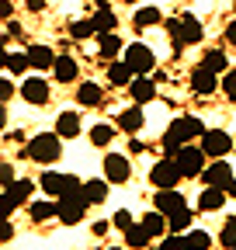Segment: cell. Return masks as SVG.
Here are the masks:
<instances>
[{
  "label": "cell",
  "instance_id": "obj_1",
  "mask_svg": "<svg viewBox=\"0 0 236 250\" xmlns=\"http://www.w3.org/2000/svg\"><path fill=\"white\" fill-rule=\"evenodd\" d=\"M209 129L201 125V118H195V115H184V118H177L170 129H167V136H163V153L167 156H177V149L181 146H188L195 136H205Z\"/></svg>",
  "mask_w": 236,
  "mask_h": 250
},
{
  "label": "cell",
  "instance_id": "obj_2",
  "mask_svg": "<svg viewBox=\"0 0 236 250\" xmlns=\"http://www.w3.org/2000/svg\"><path fill=\"white\" fill-rule=\"evenodd\" d=\"M59 139L63 136H49V132H42V136H35L32 143H28V156H32V160H39V164H56L59 156H63V146H59Z\"/></svg>",
  "mask_w": 236,
  "mask_h": 250
},
{
  "label": "cell",
  "instance_id": "obj_3",
  "mask_svg": "<svg viewBox=\"0 0 236 250\" xmlns=\"http://www.w3.org/2000/svg\"><path fill=\"white\" fill-rule=\"evenodd\" d=\"M174 164L181 167V174H184V177H198V174L205 170V149L188 143V146H181V149H177Z\"/></svg>",
  "mask_w": 236,
  "mask_h": 250
},
{
  "label": "cell",
  "instance_id": "obj_4",
  "mask_svg": "<svg viewBox=\"0 0 236 250\" xmlns=\"http://www.w3.org/2000/svg\"><path fill=\"white\" fill-rule=\"evenodd\" d=\"M87 202L83 198V191L80 195H66V198H59V223H66V226H77L80 219L87 215Z\"/></svg>",
  "mask_w": 236,
  "mask_h": 250
},
{
  "label": "cell",
  "instance_id": "obj_5",
  "mask_svg": "<svg viewBox=\"0 0 236 250\" xmlns=\"http://www.w3.org/2000/svg\"><path fill=\"white\" fill-rule=\"evenodd\" d=\"M184 174H181V167L174 164V156H167V160H160L153 170H150V181L157 184V191H167V188H174L177 181H181Z\"/></svg>",
  "mask_w": 236,
  "mask_h": 250
},
{
  "label": "cell",
  "instance_id": "obj_6",
  "mask_svg": "<svg viewBox=\"0 0 236 250\" xmlns=\"http://www.w3.org/2000/svg\"><path fill=\"white\" fill-rule=\"evenodd\" d=\"M201 149H205V156H212V160H226V153L233 149V139L222 129H209L201 136Z\"/></svg>",
  "mask_w": 236,
  "mask_h": 250
},
{
  "label": "cell",
  "instance_id": "obj_7",
  "mask_svg": "<svg viewBox=\"0 0 236 250\" xmlns=\"http://www.w3.org/2000/svg\"><path fill=\"white\" fill-rule=\"evenodd\" d=\"M125 62L136 70V77H142V73L153 70V52L146 49L142 42H132V45H125Z\"/></svg>",
  "mask_w": 236,
  "mask_h": 250
},
{
  "label": "cell",
  "instance_id": "obj_8",
  "mask_svg": "<svg viewBox=\"0 0 236 250\" xmlns=\"http://www.w3.org/2000/svg\"><path fill=\"white\" fill-rule=\"evenodd\" d=\"M32 188H35V184H32V181H24V177H21V181H11V184L4 188V212L11 215L21 202L32 198Z\"/></svg>",
  "mask_w": 236,
  "mask_h": 250
},
{
  "label": "cell",
  "instance_id": "obj_9",
  "mask_svg": "<svg viewBox=\"0 0 236 250\" xmlns=\"http://www.w3.org/2000/svg\"><path fill=\"white\" fill-rule=\"evenodd\" d=\"M201 181H205V188H229L236 177H233V167L226 160H212V167L201 170Z\"/></svg>",
  "mask_w": 236,
  "mask_h": 250
},
{
  "label": "cell",
  "instance_id": "obj_10",
  "mask_svg": "<svg viewBox=\"0 0 236 250\" xmlns=\"http://www.w3.org/2000/svg\"><path fill=\"white\" fill-rule=\"evenodd\" d=\"M21 98H24L28 104H45V101H49V83H45L42 77H28V80L21 83Z\"/></svg>",
  "mask_w": 236,
  "mask_h": 250
},
{
  "label": "cell",
  "instance_id": "obj_11",
  "mask_svg": "<svg viewBox=\"0 0 236 250\" xmlns=\"http://www.w3.org/2000/svg\"><path fill=\"white\" fill-rule=\"evenodd\" d=\"M104 177L115 181V184L129 181V156H122V153H108V156H104Z\"/></svg>",
  "mask_w": 236,
  "mask_h": 250
},
{
  "label": "cell",
  "instance_id": "obj_12",
  "mask_svg": "<svg viewBox=\"0 0 236 250\" xmlns=\"http://www.w3.org/2000/svg\"><path fill=\"white\" fill-rule=\"evenodd\" d=\"M216 83H219V80H216V70H209L205 62L191 70V87H195V94H212Z\"/></svg>",
  "mask_w": 236,
  "mask_h": 250
},
{
  "label": "cell",
  "instance_id": "obj_13",
  "mask_svg": "<svg viewBox=\"0 0 236 250\" xmlns=\"http://www.w3.org/2000/svg\"><path fill=\"white\" fill-rule=\"evenodd\" d=\"M157 212H163V215H174V212H181V208H188L184 205V198H181V191H174V188H167V191H157Z\"/></svg>",
  "mask_w": 236,
  "mask_h": 250
},
{
  "label": "cell",
  "instance_id": "obj_14",
  "mask_svg": "<svg viewBox=\"0 0 236 250\" xmlns=\"http://www.w3.org/2000/svg\"><path fill=\"white\" fill-rule=\"evenodd\" d=\"M226 195H229L226 188H205L201 198H198V208H201V212H216V208H222Z\"/></svg>",
  "mask_w": 236,
  "mask_h": 250
},
{
  "label": "cell",
  "instance_id": "obj_15",
  "mask_svg": "<svg viewBox=\"0 0 236 250\" xmlns=\"http://www.w3.org/2000/svg\"><path fill=\"white\" fill-rule=\"evenodd\" d=\"M28 59H32V70H49L56 66V52L49 45H32L28 49Z\"/></svg>",
  "mask_w": 236,
  "mask_h": 250
},
{
  "label": "cell",
  "instance_id": "obj_16",
  "mask_svg": "<svg viewBox=\"0 0 236 250\" xmlns=\"http://www.w3.org/2000/svg\"><path fill=\"white\" fill-rule=\"evenodd\" d=\"M80 132V115L77 111H63L56 122V136H63V139H73Z\"/></svg>",
  "mask_w": 236,
  "mask_h": 250
},
{
  "label": "cell",
  "instance_id": "obj_17",
  "mask_svg": "<svg viewBox=\"0 0 236 250\" xmlns=\"http://www.w3.org/2000/svg\"><path fill=\"white\" fill-rule=\"evenodd\" d=\"M108 80L115 87H129L136 80V70L129 66V62H111V66H108Z\"/></svg>",
  "mask_w": 236,
  "mask_h": 250
},
{
  "label": "cell",
  "instance_id": "obj_18",
  "mask_svg": "<svg viewBox=\"0 0 236 250\" xmlns=\"http://www.w3.org/2000/svg\"><path fill=\"white\" fill-rule=\"evenodd\" d=\"M129 90H132V101H136V104H146V101H153V94H157L153 80H146V77H136V80L129 83Z\"/></svg>",
  "mask_w": 236,
  "mask_h": 250
},
{
  "label": "cell",
  "instance_id": "obj_19",
  "mask_svg": "<svg viewBox=\"0 0 236 250\" xmlns=\"http://www.w3.org/2000/svg\"><path fill=\"white\" fill-rule=\"evenodd\" d=\"M118 125H122V129L132 136V132H139L142 125H146V118H142V108L136 104V108H125L122 115H118Z\"/></svg>",
  "mask_w": 236,
  "mask_h": 250
},
{
  "label": "cell",
  "instance_id": "obj_20",
  "mask_svg": "<svg viewBox=\"0 0 236 250\" xmlns=\"http://www.w3.org/2000/svg\"><path fill=\"white\" fill-rule=\"evenodd\" d=\"M142 226H146V233H150V236H163V233L170 229V219H167L163 212H150V215H142Z\"/></svg>",
  "mask_w": 236,
  "mask_h": 250
},
{
  "label": "cell",
  "instance_id": "obj_21",
  "mask_svg": "<svg viewBox=\"0 0 236 250\" xmlns=\"http://www.w3.org/2000/svg\"><path fill=\"white\" fill-rule=\"evenodd\" d=\"M181 39H184V45L201 42V24H198L195 14H184V18H181Z\"/></svg>",
  "mask_w": 236,
  "mask_h": 250
},
{
  "label": "cell",
  "instance_id": "obj_22",
  "mask_svg": "<svg viewBox=\"0 0 236 250\" xmlns=\"http://www.w3.org/2000/svg\"><path fill=\"white\" fill-rule=\"evenodd\" d=\"M39 184H42V191L45 195H63V184H66V174H56V170H45L42 177H39Z\"/></svg>",
  "mask_w": 236,
  "mask_h": 250
},
{
  "label": "cell",
  "instance_id": "obj_23",
  "mask_svg": "<svg viewBox=\"0 0 236 250\" xmlns=\"http://www.w3.org/2000/svg\"><path fill=\"white\" fill-rule=\"evenodd\" d=\"M52 70H56V80H59V83H73V80H77V62H73L70 56H59Z\"/></svg>",
  "mask_w": 236,
  "mask_h": 250
},
{
  "label": "cell",
  "instance_id": "obj_24",
  "mask_svg": "<svg viewBox=\"0 0 236 250\" xmlns=\"http://www.w3.org/2000/svg\"><path fill=\"white\" fill-rule=\"evenodd\" d=\"M83 198L91 202V205L104 202V198H108V177H104V181H83Z\"/></svg>",
  "mask_w": 236,
  "mask_h": 250
},
{
  "label": "cell",
  "instance_id": "obj_25",
  "mask_svg": "<svg viewBox=\"0 0 236 250\" xmlns=\"http://www.w3.org/2000/svg\"><path fill=\"white\" fill-rule=\"evenodd\" d=\"M98 49H101V56H104V59H115L125 45H122V39H118L115 31H108V35H98Z\"/></svg>",
  "mask_w": 236,
  "mask_h": 250
},
{
  "label": "cell",
  "instance_id": "obj_26",
  "mask_svg": "<svg viewBox=\"0 0 236 250\" xmlns=\"http://www.w3.org/2000/svg\"><path fill=\"white\" fill-rule=\"evenodd\" d=\"M150 233H146V226L139 223V226H132V229H125V243L129 247H136V250H150Z\"/></svg>",
  "mask_w": 236,
  "mask_h": 250
},
{
  "label": "cell",
  "instance_id": "obj_27",
  "mask_svg": "<svg viewBox=\"0 0 236 250\" xmlns=\"http://www.w3.org/2000/svg\"><path fill=\"white\" fill-rule=\"evenodd\" d=\"M32 219L35 223H45V219H59V202H35L32 205Z\"/></svg>",
  "mask_w": 236,
  "mask_h": 250
},
{
  "label": "cell",
  "instance_id": "obj_28",
  "mask_svg": "<svg viewBox=\"0 0 236 250\" xmlns=\"http://www.w3.org/2000/svg\"><path fill=\"white\" fill-rule=\"evenodd\" d=\"M77 98H80V104H87V108H98L104 94H101V87H98V83H80Z\"/></svg>",
  "mask_w": 236,
  "mask_h": 250
},
{
  "label": "cell",
  "instance_id": "obj_29",
  "mask_svg": "<svg viewBox=\"0 0 236 250\" xmlns=\"http://www.w3.org/2000/svg\"><path fill=\"white\" fill-rule=\"evenodd\" d=\"M170 219V233H188L191 229V208H181V212H174V215H167Z\"/></svg>",
  "mask_w": 236,
  "mask_h": 250
},
{
  "label": "cell",
  "instance_id": "obj_30",
  "mask_svg": "<svg viewBox=\"0 0 236 250\" xmlns=\"http://www.w3.org/2000/svg\"><path fill=\"white\" fill-rule=\"evenodd\" d=\"M4 66H7V73H24L32 66V59H28V52H11V56H4Z\"/></svg>",
  "mask_w": 236,
  "mask_h": 250
},
{
  "label": "cell",
  "instance_id": "obj_31",
  "mask_svg": "<svg viewBox=\"0 0 236 250\" xmlns=\"http://www.w3.org/2000/svg\"><path fill=\"white\" fill-rule=\"evenodd\" d=\"M91 21H94V28H98V35H108V31H115V14H111L104 4H101V11H98Z\"/></svg>",
  "mask_w": 236,
  "mask_h": 250
},
{
  "label": "cell",
  "instance_id": "obj_32",
  "mask_svg": "<svg viewBox=\"0 0 236 250\" xmlns=\"http://www.w3.org/2000/svg\"><path fill=\"white\" fill-rule=\"evenodd\" d=\"M188 247H191V250H209V247H212V236L205 233V229H191V233H188Z\"/></svg>",
  "mask_w": 236,
  "mask_h": 250
},
{
  "label": "cell",
  "instance_id": "obj_33",
  "mask_svg": "<svg viewBox=\"0 0 236 250\" xmlns=\"http://www.w3.org/2000/svg\"><path fill=\"white\" fill-rule=\"evenodd\" d=\"M205 66H209V70H216V73L229 70V62H226V52H219V49H212V52H205Z\"/></svg>",
  "mask_w": 236,
  "mask_h": 250
},
{
  "label": "cell",
  "instance_id": "obj_34",
  "mask_svg": "<svg viewBox=\"0 0 236 250\" xmlns=\"http://www.w3.org/2000/svg\"><path fill=\"white\" fill-rule=\"evenodd\" d=\"M219 243H222L226 250H236V219H226V226H222V233H219Z\"/></svg>",
  "mask_w": 236,
  "mask_h": 250
},
{
  "label": "cell",
  "instance_id": "obj_35",
  "mask_svg": "<svg viewBox=\"0 0 236 250\" xmlns=\"http://www.w3.org/2000/svg\"><path fill=\"white\" fill-rule=\"evenodd\" d=\"M160 18H163V14H160L157 7H142V11L136 14V24H139V28H150V24H160Z\"/></svg>",
  "mask_w": 236,
  "mask_h": 250
},
{
  "label": "cell",
  "instance_id": "obj_36",
  "mask_svg": "<svg viewBox=\"0 0 236 250\" xmlns=\"http://www.w3.org/2000/svg\"><path fill=\"white\" fill-rule=\"evenodd\" d=\"M111 136H115V129L101 122V125H94V132H91V143H94V146H108V143H111Z\"/></svg>",
  "mask_w": 236,
  "mask_h": 250
},
{
  "label": "cell",
  "instance_id": "obj_37",
  "mask_svg": "<svg viewBox=\"0 0 236 250\" xmlns=\"http://www.w3.org/2000/svg\"><path fill=\"white\" fill-rule=\"evenodd\" d=\"M94 31H98L94 21H73V24H70V35H73V39H91Z\"/></svg>",
  "mask_w": 236,
  "mask_h": 250
},
{
  "label": "cell",
  "instance_id": "obj_38",
  "mask_svg": "<svg viewBox=\"0 0 236 250\" xmlns=\"http://www.w3.org/2000/svg\"><path fill=\"white\" fill-rule=\"evenodd\" d=\"M160 250H191V247H188V236H163Z\"/></svg>",
  "mask_w": 236,
  "mask_h": 250
},
{
  "label": "cell",
  "instance_id": "obj_39",
  "mask_svg": "<svg viewBox=\"0 0 236 250\" xmlns=\"http://www.w3.org/2000/svg\"><path fill=\"white\" fill-rule=\"evenodd\" d=\"M222 94H226V98H236V70H226V77H222Z\"/></svg>",
  "mask_w": 236,
  "mask_h": 250
},
{
  "label": "cell",
  "instance_id": "obj_40",
  "mask_svg": "<svg viewBox=\"0 0 236 250\" xmlns=\"http://www.w3.org/2000/svg\"><path fill=\"white\" fill-rule=\"evenodd\" d=\"M115 226H118V229H132V226H136V223H132V212H129V208L115 212Z\"/></svg>",
  "mask_w": 236,
  "mask_h": 250
},
{
  "label": "cell",
  "instance_id": "obj_41",
  "mask_svg": "<svg viewBox=\"0 0 236 250\" xmlns=\"http://www.w3.org/2000/svg\"><path fill=\"white\" fill-rule=\"evenodd\" d=\"M108 229H111V223H108V219H101V223H94V236H108Z\"/></svg>",
  "mask_w": 236,
  "mask_h": 250
},
{
  "label": "cell",
  "instance_id": "obj_42",
  "mask_svg": "<svg viewBox=\"0 0 236 250\" xmlns=\"http://www.w3.org/2000/svg\"><path fill=\"white\" fill-rule=\"evenodd\" d=\"M7 39H24V31H21V24H11V28H7Z\"/></svg>",
  "mask_w": 236,
  "mask_h": 250
},
{
  "label": "cell",
  "instance_id": "obj_43",
  "mask_svg": "<svg viewBox=\"0 0 236 250\" xmlns=\"http://www.w3.org/2000/svg\"><path fill=\"white\" fill-rule=\"evenodd\" d=\"M226 39L236 45V21H229V24H226Z\"/></svg>",
  "mask_w": 236,
  "mask_h": 250
},
{
  "label": "cell",
  "instance_id": "obj_44",
  "mask_svg": "<svg viewBox=\"0 0 236 250\" xmlns=\"http://www.w3.org/2000/svg\"><path fill=\"white\" fill-rule=\"evenodd\" d=\"M0 94H4V101L11 98V94H14V87H11V80H4V83H0Z\"/></svg>",
  "mask_w": 236,
  "mask_h": 250
},
{
  "label": "cell",
  "instance_id": "obj_45",
  "mask_svg": "<svg viewBox=\"0 0 236 250\" xmlns=\"http://www.w3.org/2000/svg\"><path fill=\"white\" fill-rule=\"evenodd\" d=\"M28 11H45V0H28Z\"/></svg>",
  "mask_w": 236,
  "mask_h": 250
},
{
  "label": "cell",
  "instance_id": "obj_46",
  "mask_svg": "<svg viewBox=\"0 0 236 250\" xmlns=\"http://www.w3.org/2000/svg\"><path fill=\"white\" fill-rule=\"evenodd\" d=\"M11 236H14V226H11V223H4V236H0V240H4V243H7Z\"/></svg>",
  "mask_w": 236,
  "mask_h": 250
},
{
  "label": "cell",
  "instance_id": "obj_47",
  "mask_svg": "<svg viewBox=\"0 0 236 250\" xmlns=\"http://www.w3.org/2000/svg\"><path fill=\"white\" fill-rule=\"evenodd\" d=\"M226 191H229V195H233V198H236V181H233V184H229V188H226Z\"/></svg>",
  "mask_w": 236,
  "mask_h": 250
},
{
  "label": "cell",
  "instance_id": "obj_48",
  "mask_svg": "<svg viewBox=\"0 0 236 250\" xmlns=\"http://www.w3.org/2000/svg\"><path fill=\"white\" fill-rule=\"evenodd\" d=\"M125 4H136V0H125Z\"/></svg>",
  "mask_w": 236,
  "mask_h": 250
},
{
  "label": "cell",
  "instance_id": "obj_49",
  "mask_svg": "<svg viewBox=\"0 0 236 250\" xmlns=\"http://www.w3.org/2000/svg\"><path fill=\"white\" fill-rule=\"evenodd\" d=\"M233 11H236V0H233Z\"/></svg>",
  "mask_w": 236,
  "mask_h": 250
},
{
  "label": "cell",
  "instance_id": "obj_50",
  "mask_svg": "<svg viewBox=\"0 0 236 250\" xmlns=\"http://www.w3.org/2000/svg\"><path fill=\"white\" fill-rule=\"evenodd\" d=\"M111 250H122V247H111Z\"/></svg>",
  "mask_w": 236,
  "mask_h": 250
},
{
  "label": "cell",
  "instance_id": "obj_51",
  "mask_svg": "<svg viewBox=\"0 0 236 250\" xmlns=\"http://www.w3.org/2000/svg\"><path fill=\"white\" fill-rule=\"evenodd\" d=\"M150 250H160V247H150Z\"/></svg>",
  "mask_w": 236,
  "mask_h": 250
}]
</instances>
